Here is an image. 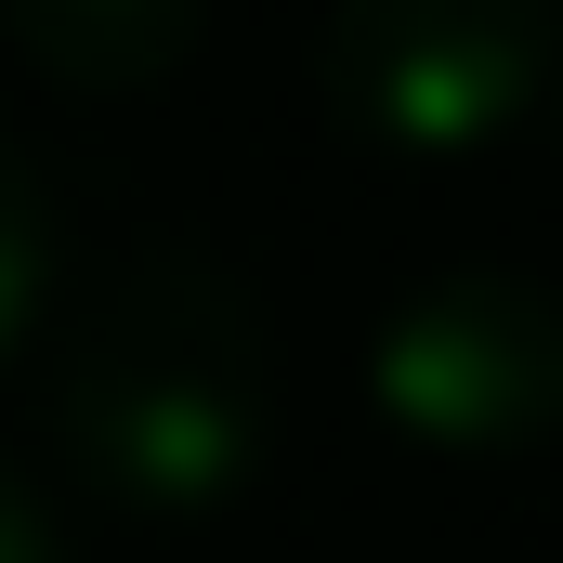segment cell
<instances>
[{
    "mask_svg": "<svg viewBox=\"0 0 563 563\" xmlns=\"http://www.w3.org/2000/svg\"><path fill=\"white\" fill-rule=\"evenodd\" d=\"M40 432L79 498L132 525H210L276 432L263 301L210 250H132L40 354Z\"/></svg>",
    "mask_w": 563,
    "mask_h": 563,
    "instance_id": "cell-1",
    "label": "cell"
},
{
    "mask_svg": "<svg viewBox=\"0 0 563 563\" xmlns=\"http://www.w3.org/2000/svg\"><path fill=\"white\" fill-rule=\"evenodd\" d=\"M328 106L394 157H472L538 106L551 0H328Z\"/></svg>",
    "mask_w": 563,
    "mask_h": 563,
    "instance_id": "cell-2",
    "label": "cell"
},
{
    "mask_svg": "<svg viewBox=\"0 0 563 563\" xmlns=\"http://www.w3.org/2000/svg\"><path fill=\"white\" fill-rule=\"evenodd\" d=\"M367 394L407 445H445V459H498V445H538L563 394V328L551 301L498 263L472 276H432L380 314L367 341Z\"/></svg>",
    "mask_w": 563,
    "mask_h": 563,
    "instance_id": "cell-3",
    "label": "cell"
},
{
    "mask_svg": "<svg viewBox=\"0 0 563 563\" xmlns=\"http://www.w3.org/2000/svg\"><path fill=\"white\" fill-rule=\"evenodd\" d=\"M197 26H210V0H0V40H13L40 79L92 92V106L157 92V79L197 53Z\"/></svg>",
    "mask_w": 563,
    "mask_h": 563,
    "instance_id": "cell-4",
    "label": "cell"
},
{
    "mask_svg": "<svg viewBox=\"0 0 563 563\" xmlns=\"http://www.w3.org/2000/svg\"><path fill=\"white\" fill-rule=\"evenodd\" d=\"M40 301H53V197H40V170H26L13 119H0V367L26 354Z\"/></svg>",
    "mask_w": 563,
    "mask_h": 563,
    "instance_id": "cell-5",
    "label": "cell"
},
{
    "mask_svg": "<svg viewBox=\"0 0 563 563\" xmlns=\"http://www.w3.org/2000/svg\"><path fill=\"white\" fill-rule=\"evenodd\" d=\"M0 563H53V511L26 498V472H0Z\"/></svg>",
    "mask_w": 563,
    "mask_h": 563,
    "instance_id": "cell-6",
    "label": "cell"
}]
</instances>
